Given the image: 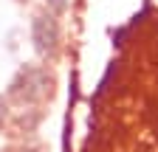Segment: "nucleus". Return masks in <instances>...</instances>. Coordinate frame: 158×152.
Segmentation results:
<instances>
[{
  "label": "nucleus",
  "mask_w": 158,
  "mask_h": 152,
  "mask_svg": "<svg viewBox=\"0 0 158 152\" xmlns=\"http://www.w3.org/2000/svg\"><path fill=\"white\" fill-rule=\"evenodd\" d=\"M116 56L90 96L85 152H158V6L113 34Z\"/></svg>",
  "instance_id": "f257e3e1"
},
{
  "label": "nucleus",
  "mask_w": 158,
  "mask_h": 152,
  "mask_svg": "<svg viewBox=\"0 0 158 152\" xmlns=\"http://www.w3.org/2000/svg\"><path fill=\"white\" fill-rule=\"evenodd\" d=\"M54 73L48 65H40V62H26L20 65L17 73L11 76V82L6 87V99L20 104V107H37L40 102H45L54 96Z\"/></svg>",
  "instance_id": "f03ea898"
},
{
  "label": "nucleus",
  "mask_w": 158,
  "mask_h": 152,
  "mask_svg": "<svg viewBox=\"0 0 158 152\" xmlns=\"http://www.w3.org/2000/svg\"><path fill=\"white\" fill-rule=\"evenodd\" d=\"M31 48L43 62H56L62 54V23L48 9H40L31 17Z\"/></svg>",
  "instance_id": "7ed1b4c3"
},
{
  "label": "nucleus",
  "mask_w": 158,
  "mask_h": 152,
  "mask_svg": "<svg viewBox=\"0 0 158 152\" xmlns=\"http://www.w3.org/2000/svg\"><path fill=\"white\" fill-rule=\"evenodd\" d=\"M45 9L54 11L56 17H62V14L68 11V0H45Z\"/></svg>",
  "instance_id": "20e7f679"
},
{
  "label": "nucleus",
  "mask_w": 158,
  "mask_h": 152,
  "mask_svg": "<svg viewBox=\"0 0 158 152\" xmlns=\"http://www.w3.org/2000/svg\"><path fill=\"white\" fill-rule=\"evenodd\" d=\"M6 121H9V99L0 96V130L6 127Z\"/></svg>",
  "instance_id": "39448f33"
},
{
  "label": "nucleus",
  "mask_w": 158,
  "mask_h": 152,
  "mask_svg": "<svg viewBox=\"0 0 158 152\" xmlns=\"http://www.w3.org/2000/svg\"><path fill=\"white\" fill-rule=\"evenodd\" d=\"M6 152H43V149H40V146H31V144H20V146H11Z\"/></svg>",
  "instance_id": "423d86ee"
},
{
  "label": "nucleus",
  "mask_w": 158,
  "mask_h": 152,
  "mask_svg": "<svg viewBox=\"0 0 158 152\" xmlns=\"http://www.w3.org/2000/svg\"><path fill=\"white\" fill-rule=\"evenodd\" d=\"M17 3H28V0H17Z\"/></svg>",
  "instance_id": "0eeeda50"
}]
</instances>
